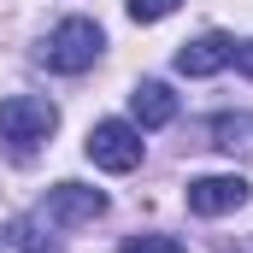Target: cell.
<instances>
[{
    "label": "cell",
    "mask_w": 253,
    "mask_h": 253,
    "mask_svg": "<svg viewBox=\"0 0 253 253\" xmlns=\"http://www.w3.org/2000/svg\"><path fill=\"white\" fill-rule=\"evenodd\" d=\"M183 0H129V18L135 24H159V18H171Z\"/></svg>",
    "instance_id": "cell-10"
},
{
    "label": "cell",
    "mask_w": 253,
    "mask_h": 253,
    "mask_svg": "<svg viewBox=\"0 0 253 253\" xmlns=\"http://www.w3.org/2000/svg\"><path fill=\"white\" fill-rule=\"evenodd\" d=\"M53 129H59V106H53V100H42V94H12V100H0V141H12L18 153L42 147Z\"/></svg>",
    "instance_id": "cell-1"
},
{
    "label": "cell",
    "mask_w": 253,
    "mask_h": 253,
    "mask_svg": "<svg viewBox=\"0 0 253 253\" xmlns=\"http://www.w3.org/2000/svg\"><path fill=\"white\" fill-rule=\"evenodd\" d=\"M224 65H236V42L218 36V30L200 36V42H183V47H177V71H183V77H218Z\"/></svg>",
    "instance_id": "cell-6"
},
{
    "label": "cell",
    "mask_w": 253,
    "mask_h": 253,
    "mask_svg": "<svg viewBox=\"0 0 253 253\" xmlns=\"http://www.w3.org/2000/svg\"><path fill=\"white\" fill-rule=\"evenodd\" d=\"M83 147H88V159H94L100 171H118V177L141 165V129L124 124V118H106V124H94Z\"/></svg>",
    "instance_id": "cell-3"
},
{
    "label": "cell",
    "mask_w": 253,
    "mask_h": 253,
    "mask_svg": "<svg viewBox=\"0 0 253 253\" xmlns=\"http://www.w3.org/2000/svg\"><path fill=\"white\" fill-rule=\"evenodd\" d=\"M236 65H242V71L253 77V42H242V47H236Z\"/></svg>",
    "instance_id": "cell-12"
},
{
    "label": "cell",
    "mask_w": 253,
    "mask_h": 253,
    "mask_svg": "<svg viewBox=\"0 0 253 253\" xmlns=\"http://www.w3.org/2000/svg\"><path fill=\"white\" fill-rule=\"evenodd\" d=\"M129 112H135V129H165L177 118V94L165 88V83H135V94H129Z\"/></svg>",
    "instance_id": "cell-7"
},
{
    "label": "cell",
    "mask_w": 253,
    "mask_h": 253,
    "mask_svg": "<svg viewBox=\"0 0 253 253\" xmlns=\"http://www.w3.org/2000/svg\"><path fill=\"white\" fill-rule=\"evenodd\" d=\"M100 47H106V36H100V24H94V18H65V24H53V36H47L42 59H47V71L77 77V71H88V65L100 59Z\"/></svg>",
    "instance_id": "cell-2"
},
{
    "label": "cell",
    "mask_w": 253,
    "mask_h": 253,
    "mask_svg": "<svg viewBox=\"0 0 253 253\" xmlns=\"http://www.w3.org/2000/svg\"><path fill=\"white\" fill-rule=\"evenodd\" d=\"M124 253H183V242L177 236H129Z\"/></svg>",
    "instance_id": "cell-11"
},
{
    "label": "cell",
    "mask_w": 253,
    "mask_h": 253,
    "mask_svg": "<svg viewBox=\"0 0 253 253\" xmlns=\"http://www.w3.org/2000/svg\"><path fill=\"white\" fill-rule=\"evenodd\" d=\"M106 212V194L88 189V183H59V189H47L42 200V218L53 224V230H77V224H94Z\"/></svg>",
    "instance_id": "cell-4"
},
{
    "label": "cell",
    "mask_w": 253,
    "mask_h": 253,
    "mask_svg": "<svg viewBox=\"0 0 253 253\" xmlns=\"http://www.w3.org/2000/svg\"><path fill=\"white\" fill-rule=\"evenodd\" d=\"M212 135H218V147H224V153L253 147V141H248V135H253V118H218V124H212Z\"/></svg>",
    "instance_id": "cell-9"
},
{
    "label": "cell",
    "mask_w": 253,
    "mask_h": 253,
    "mask_svg": "<svg viewBox=\"0 0 253 253\" xmlns=\"http://www.w3.org/2000/svg\"><path fill=\"white\" fill-rule=\"evenodd\" d=\"M12 242H18V253H65L59 242H53V236H42L30 218H18V224H12Z\"/></svg>",
    "instance_id": "cell-8"
},
{
    "label": "cell",
    "mask_w": 253,
    "mask_h": 253,
    "mask_svg": "<svg viewBox=\"0 0 253 253\" xmlns=\"http://www.w3.org/2000/svg\"><path fill=\"white\" fill-rule=\"evenodd\" d=\"M248 177H236V171H218V177H194L189 183V212L200 218H224V212H242L248 206Z\"/></svg>",
    "instance_id": "cell-5"
}]
</instances>
